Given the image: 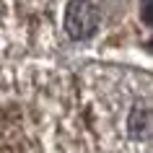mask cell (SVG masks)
Instances as JSON below:
<instances>
[{"label":"cell","mask_w":153,"mask_h":153,"mask_svg":"<svg viewBox=\"0 0 153 153\" xmlns=\"http://www.w3.org/2000/svg\"><path fill=\"white\" fill-rule=\"evenodd\" d=\"M29 49L18 0H0V57H13Z\"/></svg>","instance_id":"4"},{"label":"cell","mask_w":153,"mask_h":153,"mask_svg":"<svg viewBox=\"0 0 153 153\" xmlns=\"http://www.w3.org/2000/svg\"><path fill=\"white\" fill-rule=\"evenodd\" d=\"M29 49L86 52L101 47L122 29L117 0H18Z\"/></svg>","instance_id":"3"},{"label":"cell","mask_w":153,"mask_h":153,"mask_svg":"<svg viewBox=\"0 0 153 153\" xmlns=\"http://www.w3.org/2000/svg\"><path fill=\"white\" fill-rule=\"evenodd\" d=\"M75 78L99 153H153V73L88 62Z\"/></svg>","instance_id":"1"},{"label":"cell","mask_w":153,"mask_h":153,"mask_svg":"<svg viewBox=\"0 0 153 153\" xmlns=\"http://www.w3.org/2000/svg\"><path fill=\"white\" fill-rule=\"evenodd\" d=\"M0 88L24 109L44 153H99L73 73L52 62H24L0 73Z\"/></svg>","instance_id":"2"}]
</instances>
